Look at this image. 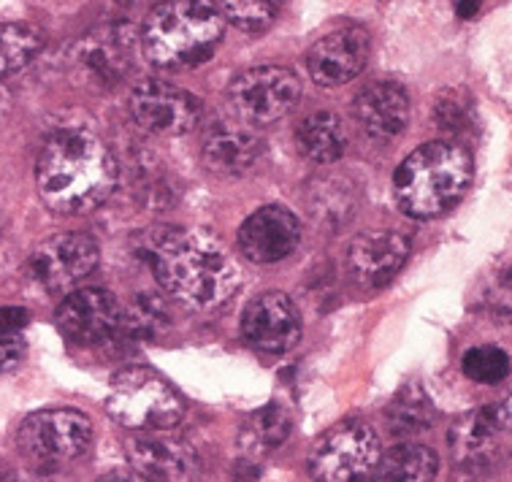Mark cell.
Here are the masks:
<instances>
[{
	"instance_id": "1",
	"label": "cell",
	"mask_w": 512,
	"mask_h": 482,
	"mask_svg": "<svg viewBox=\"0 0 512 482\" xmlns=\"http://www.w3.org/2000/svg\"><path fill=\"white\" fill-rule=\"evenodd\" d=\"M139 255L158 285L179 304L215 309L239 290V271L215 239L187 228H152L139 236Z\"/></svg>"
},
{
	"instance_id": "2",
	"label": "cell",
	"mask_w": 512,
	"mask_h": 482,
	"mask_svg": "<svg viewBox=\"0 0 512 482\" xmlns=\"http://www.w3.org/2000/svg\"><path fill=\"white\" fill-rule=\"evenodd\" d=\"M120 179L114 155L95 130L63 125L49 133L36 160L41 201L57 214H87L106 204Z\"/></svg>"
},
{
	"instance_id": "3",
	"label": "cell",
	"mask_w": 512,
	"mask_h": 482,
	"mask_svg": "<svg viewBox=\"0 0 512 482\" xmlns=\"http://www.w3.org/2000/svg\"><path fill=\"white\" fill-rule=\"evenodd\" d=\"M223 33L217 0H166L144 19L141 49L155 68L179 71L209 60Z\"/></svg>"
},
{
	"instance_id": "4",
	"label": "cell",
	"mask_w": 512,
	"mask_h": 482,
	"mask_svg": "<svg viewBox=\"0 0 512 482\" xmlns=\"http://www.w3.org/2000/svg\"><path fill=\"white\" fill-rule=\"evenodd\" d=\"M472 182V158L461 144L431 141L396 168L393 195L404 214L429 220L461 201Z\"/></svg>"
},
{
	"instance_id": "5",
	"label": "cell",
	"mask_w": 512,
	"mask_h": 482,
	"mask_svg": "<svg viewBox=\"0 0 512 482\" xmlns=\"http://www.w3.org/2000/svg\"><path fill=\"white\" fill-rule=\"evenodd\" d=\"M106 412L131 431H168L185 418V401L158 371L131 366L112 380Z\"/></svg>"
},
{
	"instance_id": "6",
	"label": "cell",
	"mask_w": 512,
	"mask_h": 482,
	"mask_svg": "<svg viewBox=\"0 0 512 482\" xmlns=\"http://www.w3.org/2000/svg\"><path fill=\"white\" fill-rule=\"evenodd\" d=\"M447 447L461 472H496L512 458V412L502 404L469 409L450 426Z\"/></svg>"
},
{
	"instance_id": "7",
	"label": "cell",
	"mask_w": 512,
	"mask_h": 482,
	"mask_svg": "<svg viewBox=\"0 0 512 482\" xmlns=\"http://www.w3.org/2000/svg\"><path fill=\"white\" fill-rule=\"evenodd\" d=\"M380 436L364 420H345L317 439L309 455L315 482H364L380 464Z\"/></svg>"
},
{
	"instance_id": "8",
	"label": "cell",
	"mask_w": 512,
	"mask_h": 482,
	"mask_svg": "<svg viewBox=\"0 0 512 482\" xmlns=\"http://www.w3.org/2000/svg\"><path fill=\"white\" fill-rule=\"evenodd\" d=\"M93 423L79 409H41L22 420L17 445L41 469L68 464L90 447Z\"/></svg>"
},
{
	"instance_id": "9",
	"label": "cell",
	"mask_w": 512,
	"mask_h": 482,
	"mask_svg": "<svg viewBox=\"0 0 512 482\" xmlns=\"http://www.w3.org/2000/svg\"><path fill=\"white\" fill-rule=\"evenodd\" d=\"M301 98V82L282 65H255L228 84V106L247 125H271L282 120Z\"/></svg>"
},
{
	"instance_id": "10",
	"label": "cell",
	"mask_w": 512,
	"mask_h": 482,
	"mask_svg": "<svg viewBox=\"0 0 512 482\" xmlns=\"http://www.w3.org/2000/svg\"><path fill=\"white\" fill-rule=\"evenodd\" d=\"M136 52V36L128 25H109L76 41L68 68L74 82L90 90H112L128 76Z\"/></svg>"
},
{
	"instance_id": "11",
	"label": "cell",
	"mask_w": 512,
	"mask_h": 482,
	"mask_svg": "<svg viewBox=\"0 0 512 482\" xmlns=\"http://www.w3.org/2000/svg\"><path fill=\"white\" fill-rule=\"evenodd\" d=\"M128 109L133 122L155 136H185L201 117V103L187 90L163 79H141L133 84Z\"/></svg>"
},
{
	"instance_id": "12",
	"label": "cell",
	"mask_w": 512,
	"mask_h": 482,
	"mask_svg": "<svg viewBox=\"0 0 512 482\" xmlns=\"http://www.w3.org/2000/svg\"><path fill=\"white\" fill-rule=\"evenodd\" d=\"M98 266V244L87 233H57L30 255V277L49 293H66Z\"/></svg>"
},
{
	"instance_id": "13",
	"label": "cell",
	"mask_w": 512,
	"mask_h": 482,
	"mask_svg": "<svg viewBox=\"0 0 512 482\" xmlns=\"http://www.w3.org/2000/svg\"><path fill=\"white\" fill-rule=\"evenodd\" d=\"M55 320L68 342L84 347L106 344L114 342L120 331L122 304L109 290L82 288L63 298V304L57 306Z\"/></svg>"
},
{
	"instance_id": "14",
	"label": "cell",
	"mask_w": 512,
	"mask_h": 482,
	"mask_svg": "<svg viewBox=\"0 0 512 482\" xmlns=\"http://www.w3.org/2000/svg\"><path fill=\"white\" fill-rule=\"evenodd\" d=\"M128 464L155 482H196L201 461L193 447L160 431H139L125 442Z\"/></svg>"
},
{
	"instance_id": "15",
	"label": "cell",
	"mask_w": 512,
	"mask_h": 482,
	"mask_svg": "<svg viewBox=\"0 0 512 482\" xmlns=\"http://www.w3.org/2000/svg\"><path fill=\"white\" fill-rule=\"evenodd\" d=\"M301 241V223L285 206H261L239 228V250L250 263L271 266L293 255Z\"/></svg>"
},
{
	"instance_id": "16",
	"label": "cell",
	"mask_w": 512,
	"mask_h": 482,
	"mask_svg": "<svg viewBox=\"0 0 512 482\" xmlns=\"http://www.w3.org/2000/svg\"><path fill=\"white\" fill-rule=\"evenodd\" d=\"M244 339L269 355L288 353L301 336V317L285 293H261L252 298L242 315Z\"/></svg>"
},
{
	"instance_id": "17",
	"label": "cell",
	"mask_w": 512,
	"mask_h": 482,
	"mask_svg": "<svg viewBox=\"0 0 512 482\" xmlns=\"http://www.w3.org/2000/svg\"><path fill=\"white\" fill-rule=\"evenodd\" d=\"M369 49H372V38L364 28L350 25L334 30L309 49V76L320 87H342L364 71Z\"/></svg>"
},
{
	"instance_id": "18",
	"label": "cell",
	"mask_w": 512,
	"mask_h": 482,
	"mask_svg": "<svg viewBox=\"0 0 512 482\" xmlns=\"http://www.w3.org/2000/svg\"><path fill=\"white\" fill-rule=\"evenodd\" d=\"M410 255V241L399 231H364L347 247V271L364 288L388 285Z\"/></svg>"
},
{
	"instance_id": "19",
	"label": "cell",
	"mask_w": 512,
	"mask_h": 482,
	"mask_svg": "<svg viewBox=\"0 0 512 482\" xmlns=\"http://www.w3.org/2000/svg\"><path fill=\"white\" fill-rule=\"evenodd\" d=\"M263 152V139L242 120H215L204 130L201 160L209 171L239 177L258 163Z\"/></svg>"
},
{
	"instance_id": "20",
	"label": "cell",
	"mask_w": 512,
	"mask_h": 482,
	"mask_svg": "<svg viewBox=\"0 0 512 482\" xmlns=\"http://www.w3.org/2000/svg\"><path fill=\"white\" fill-rule=\"evenodd\" d=\"M353 114L369 139L391 141L410 120V98L393 82H374L355 98Z\"/></svg>"
},
{
	"instance_id": "21",
	"label": "cell",
	"mask_w": 512,
	"mask_h": 482,
	"mask_svg": "<svg viewBox=\"0 0 512 482\" xmlns=\"http://www.w3.org/2000/svg\"><path fill=\"white\" fill-rule=\"evenodd\" d=\"M296 147L307 160L317 166H328L345 155L347 133L342 120L334 112H312L298 122Z\"/></svg>"
},
{
	"instance_id": "22",
	"label": "cell",
	"mask_w": 512,
	"mask_h": 482,
	"mask_svg": "<svg viewBox=\"0 0 512 482\" xmlns=\"http://www.w3.org/2000/svg\"><path fill=\"white\" fill-rule=\"evenodd\" d=\"M307 198L317 223L331 225V228L345 225L358 206L355 185L342 174H323V177L312 179L307 187Z\"/></svg>"
},
{
	"instance_id": "23",
	"label": "cell",
	"mask_w": 512,
	"mask_h": 482,
	"mask_svg": "<svg viewBox=\"0 0 512 482\" xmlns=\"http://www.w3.org/2000/svg\"><path fill=\"white\" fill-rule=\"evenodd\" d=\"M439 469L437 453L426 445H399L380 458L374 482H434Z\"/></svg>"
},
{
	"instance_id": "24",
	"label": "cell",
	"mask_w": 512,
	"mask_h": 482,
	"mask_svg": "<svg viewBox=\"0 0 512 482\" xmlns=\"http://www.w3.org/2000/svg\"><path fill=\"white\" fill-rule=\"evenodd\" d=\"M44 47V38L25 22H0V82L19 74Z\"/></svg>"
},
{
	"instance_id": "25",
	"label": "cell",
	"mask_w": 512,
	"mask_h": 482,
	"mask_svg": "<svg viewBox=\"0 0 512 482\" xmlns=\"http://www.w3.org/2000/svg\"><path fill=\"white\" fill-rule=\"evenodd\" d=\"M434 423V407L426 399L420 385H407L396 393V399L388 407V426L399 436H418Z\"/></svg>"
},
{
	"instance_id": "26",
	"label": "cell",
	"mask_w": 512,
	"mask_h": 482,
	"mask_svg": "<svg viewBox=\"0 0 512 482\" xmlns=\"http://www.w3.org/2000/svg\"><path fill=\"white\" fill-rule=\"evenodd\" d=\"M290 436V415L280 404H269V407L252 412L242 428V445L252 453H269Z\"/></svg>"
},
{
	"instance_id": "27",
	"label": "cell",
	"mask_w": 512,
	"mask_h": 482,
	"mask_svg": "<svg viewBox=\"0 0 512 482\" xmlns=\"http://www.w3.org/2000/svg\"><path fill=\"white\" fill-rule=\"evenodd\" d=\"M166 323V306L160 304L158 298L139 296L133 301V306H122L120 331H117L114 339H122V342L152 339L158 331H163V325Z\"/></svg>"
},
{
	"instance_id": "28",
	"label": "cell",
	"mask_w": 512,
	"mask_h": 482,
	"mask_svg": "<svg viewBox=\"0 0 512 482\" xmlns=\"http://www.w3.org/2000/svg\"><path fill=\"white\" fill-rule=\"evenodd\" d=\"M225 22L244 33H261L277 19L282 0H217Z\"/></svg>"
},
{
	"instance_id": "29",
	"label": "cell",
	"mask_w": 512,
	"mask_h": 482,
	"mask_svg": "<svg viewBox=\"0 0 512 482\" xmlns=\"http://www.w3.org/2000/svg\"><path fill=\"white\" fill-rule=\"evenodd\" d=\"M461 369L469 380L480 382V385H496L510 377V355L504 353L496 344H480L472 347L461 361Z\"/></svg>"
},
{
	"instance_id": "30",
	"label": "cell",
	"mask_w": 512,
	"mask_h": 482,
	"mask_svg": "<svg viewBox=\"0 0 512 482\" xmlns=\"http://www.w3.org/2000/svg\"><path fill=\"white\" fill-rule=\"evenodd\" d=\"M437 125L445 133H466L472 128V112H469V103H466L464 95L450 93L445 98H439L437 103Z\"/></svg>"
},
{
	"instance_id": "31",
	"label": "cell",
	"mask_w": 512,
	"mask_h": 482,
	"mask_svg": "<svg viewBox=\"0 0 512 482\" xmlns=\"http://www.w3.org/2000/svg\"><path fill=\"white\" fill-rule=\"evenodd\" d=\"M485 309H491L499 317H512V263L494 274V279L485 285L483 296Z\"/></svg>"
},
{
	"instance_id": "32",
	"label": "cell",
	"mask_w": 512,
	"mask_h": 482,
	"mask_svg": "<svg viewBox=\"0 0 512 482\" xmlns=\"http://www.w3.org/2000/svg\"><path fill=\"white\" fill-rule=\"evenodd\" d=\"M25 336L22 331L17 334H0V374H6V371L17 369L22 358H25Z\"/></svg>"
},
{
	"instance_id": "33",
	"label": "cell",
	"mask_w": 512,
	"mask_h": 482,
	"mask_svg": "<svg viewBox=\"0 0 512 482\" xmlns=\"http://www.w3.org/2000/svg\"><path fill=\"white\" fill-rule=\"evenodd\" d=\"M30 315L22 306H0V334H17L28 325Z\"/></svg>"
},
{
	"instance_id": "34",
	"label": "cell",
	"mask_w": 512,
	"mask_h": 482,
	"mask_svg": "<svg viewBox=\"0 0 512 482\" xmlns=\"http://www.w3.org/2000/svg\"><path fill=\"white\" fill-rule=\"evenodd\" d=\"M98 482H155V480H149V477H144L141 472H136V469H120V472H109V474H103V477H98Z\"/></svg>"
},
{
	"instance_id": "35",
	"label": "cell",
	"mask_w": 512,
	"mask_h": 482,
	"mask_svg": "<svg viewBox=\"0 0 512 482\" xmlns=\"http://www.w3.org/2000/svg\"><path fill=\"white\" fill-rule=\"evenodd\" d=\"M0 482H49L41 472H9L0 477Z\"/></svg>"
},
{
	"instance_id": "36",
	"label": "cell",
	"mask_w": 512,
	"mask_h": 482,
	"mask_svg": "<svg viewBox=\"0 0 512 482\" xmlns=\"http://www.w3.org/2000/svg\"><path fill=\"white\" fill-rule=\"evenodd\" d=\"M485 0H456V11L458 17L461 19H469L475 17L477 11H480V6H483Z\"/></svg>"
}]
</instances>
